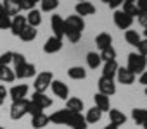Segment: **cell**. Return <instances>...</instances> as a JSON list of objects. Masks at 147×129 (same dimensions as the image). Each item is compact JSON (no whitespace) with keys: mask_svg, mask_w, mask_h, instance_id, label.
<instances>
[{"mask_svg":"<svg viewBox=\"0 0 147 129\" xmlns=\"http://www.w3.org/2000/svg\"><path fill=\"white\" fill-rule=\"evenodd\" d=\"M85 29V21L80 16H67V19H64V36H67V40L71 43H78L82 38V31Z\"/></svg>","mask_w":147,"mask_h":129,"instance_id":"6da1fadb","label":"cell"},{"mask_svg":"<svg viewBox=\"0 0 147 129\" xmlns=\"http://www.w3.org/2000/svg\"><path fill=\"white\" fill-rule=\"evenodd\" d=\"M145 67H147V57L138 55L137 52H131L128 55V66H126V69L131 74H135V76L137 74H142L145 71Z\"/></svg>","mask_w":147,"mask_h":129,"instance_id":"7a4b0ae2","label":"cell"},{"mask_svg":"<svg viewBox=\"0 0 147 129\" xmlns=\"http://www.w3.org/2000/svg\"><path fill=\"white\" fill-rule=\"evenodd\" d=\"M54 81V74L50 71H40V74L35 76V91L36 93H45V90L50 86V83Z\"/></svg>","mask_w":147,"mask_h":129,"instance_id":"3957f363","label":"cell"},{"mask_svg":"<svg viewBox=\"0 0 147 129\" xmlns=\"http://www.w3.org/2000/svg\"><path fill=\"white\" fill-rule=\"evenodd\" d=\"M28 102H30V100H26V98H24V100L12 102V105H11V112H9V115H11L12 120H19V119H23V117L26 115Z\"/></svg>","mask_w":147,"mask_h":129,"instance_id":"277c9868","label":"cell"},{"mask_svg":"<svg viewBox=\"0 0 147 129\" xmlns=\"http://www.w3.org/2000/svg\"><path fill=\"white\" fill-rule=\"evenodd\" d=\"M14 74H16V79H28V78L36 76V67L31 62H24L23 66L14 67Z\"/></svg>","mask_w":147,"mask_h":129,"instance_id":"5b68a950","label":"cell"},{"mask_svg":"<svg viewBox=\"0 0 147 129\" xmlns=\"http://www.w3.org/2000/svg\"><path fill=\"white\" fill-rule=\"evenodd\" d=\"M113 19H114V24H116V28H119V29H128V28L133 24V17L126 16V14H125L121 9L114 11V16H113Z\"/></svg>","mask_w":147,"mask_h":129,"instance_id":"8992f818","label":"cell"},{"mask_svg":"<svg viewBox=\"0 0 147 129\" xmlns=\"http://www.w3.org/2000/svg\"><path fill=\"white\" fill-rule=\"evenodd\" d=\"M97 86H99V93H100V95L113 96V95L116 93V84H114V79L100 78V79L97 81Z\"/></svg>","mask_w":147,"mask_h":129,"instance_id":"52a82bcc","label":"cell"},{"mask_svg":"<svg viewBox=\"0 0 147 129\" xmlns=\"http://www.w3.org/2000/svg\"><path fill=\"white\" fill-rule=\"evenodd\" d=\"M50 88H52V91H54V95H55L57 98H61V100H67V98H69V88H67V84H64L62 81L54 79V81L50 83Z\"/></svg>","mask_w":147,"mask_h":129,"instance_id":"ba28073f","label":"cell"},{"mask_svg":"<svg viewBox=\"0 0 147 129\" xmlns=\"http://www.w3.org/2000/svg\"><path fill=\"white\" fill-rule=\"evenodd\" d=\"M71 115H73V112H69L66 108H61V110L54 112L52 115H49V120L54 122V124H66L67 126L69 120H71Z\"/></svg>","mask_w":147,"mask_h":129,"instance_id":"9c48e42d","label":"cell"},{"mask_svg":"<svg viewBox=\"0 0 147 129\" xmlns=\"http://www.w3.org/2000/svg\"><path fill=\"white\" fill-rule=\"evenodd\" d=\"M50 26H52L54 36L59 38V40H62V36H64V19H62L61 16L54 14V16L50 17Z\"/></svg>","mask_w":147,"mask_h":129,"instance_id":"30bf717a","label":"cell"},{"mask_svg":"<svg viewBox=\"0 0 147 129\" xmlns=\"http://www.w3.org/2000/svg\"><path fill=\"white\" fill-rule=\"evenodd\" d=\"M33 105H36L38 108H42V110H45V108H49L50 105H52V98H49L45 93H33L31 95V100H30Z\"/></svg>","mask_w":147,"mask_h":129,"instance_id":"8fae6325","label":"cell"},{"mask_svg":"<svg viewBox=\"0 0 147 129\" xmlns=\"http://www.w3.org/2000/svg\"><path fill=\"white\" fill-rule=\"evenodd\" d=\"M75 11H76V16L85 17V16L95 14V5H94L92 2H78V4L75 5Z\"/></svg>","mask_w":147,"mask_h":129,"instance_id":"7c38bea8","label":"cell"},{"mask_svg":"<svg viewBox=\"0 0 147 129\" xmlns=\"http://www.w3.org/2000/svg\"><path fill=\"white\" fill-rule=\"evenodd\" d=\"M61 48H62V40H59V38H55V36H50V38L43 43V52H45V53H57Z\"/></svg>","mask_w":147,"mask_h":129,"instance_id":"4fadbf2b","label":"cell"},{"mask_svg":"<svg viewBox=\"0 0 147 129\" xmlns=\"http://www.w3.org/2000/svg\"><path fill=\"white\" fill-rule=\"evenodd\" d=\"M4 11H5V14L11 17V16H19V12H21V5H19V0H4Z\"/></svg>","mask_w":147,"mask_h":129,"instance_id":"5bb4252c","label":"cell"},{"mask_svg":"<svg viewBox=\"0 0 147 129\" xmlns=\"http://www.w3.org/2000/svg\"><path fill=\"white\" fill-rule=\"evenodd\" d=\"M26 28V17L24 16H16L12 17V23H11V33L14 36H19L21 31Z\"/></svg>","mask_w":147,"mask_h":129,"instance_id":"9a60e30c","label":"cell"},{"mask_svg":"<svg viewBox=\"0 0 147 129\" xmlns=\"http://www.w3.org/2000/svg\"><path fill=\"white\" fill-rule=\"evenodd\" d=\"M119 66L116 60H111V62H106L104 67H102V78H107V79H114L116 78V72H118Z\"/></svg>","mask_w":147,"mask_h":129,"instance_id":"2e32d148","label":"cell"},{"mask_svg":"<svg viewBox=\"0 0 147 129\" xmlns=\"http://www.w3.org/2000/svg\"><path fill=\"white\" fill-rule=\"evenodd\" d=\"M116 78L121 84H133L135 83V74H131L126 67H119L116 72Z\"/></svg>","mask_w":147,"mask_h":129,"instance_id":"e0dca14e","label":"cell"},{"mask_svg":"<svg viewBox=\"0 0 147 129\" xmlns=\"http://www.w3.org/2000/svg\"><path fill=\"white\" fill-rule=\"evenodd\" d=\"M11 96H12V102H18V100H24L26 95H28V84H16L11 88Z\"/></svg>","mask_w":147,"mask_h":129,"instance_id":"ac0fdd59","label":"cell"},{"mask_svg":"<svg viewBox=\"0 0 147 129\" xmlns=\"http://www.w3.org/2000/svg\"><path fill=\"white\" fill-rule=\"evenodd\" d=\"M83 100L82 98H67L66 100V110H69V112H75V114H82V110H83Z\"/></svg>","mask_w":147,"mask_h":129,"instance_id":"d6986e66","label":"cell"},{"mask_svg":"<svg viewBox=\"0 0 147 129\" xmlns=\"http://www.w3.org/2000/svg\"><path fill=\"white\" fill-rule=\"evenodd\" d=\"M24 17H26V24H28V26H31V28H36V26H40V24H42V12H40L38 9L30 11Z\"/></svg>","mask_w":147,"mask_h":129,"instance_id":"ffe728a7","label":"cell"},{"mask_svg":"<svg viewBox=\"0 0 147 129\" xmlns=\"http://www.w3.org/2000/svg\"><path fill=\"white\" fill-rule=\"evenodd\" d=\"M109 120H111V124H114L118 127V126H123L126 122V115L118 108H111L109 110Z\"/></svg>","mask_w":147,"mask_h":129,"instance_id":"44dd1931","label":"cell"},{"mask_svg":"<svg viewBox=\"0 0 147 129\" xmlns=\"http://www.w3.org/2000/svg\"><path fill=\"white\" fill-rule=\"evenodd\" d=\"M94 100H95V107L100 112H109L111 110V107H109V96L100 95V93H95L94 95Z\"/></svg>","mask_w":147,"mask_h":129,"instance_id":"7402d4cb","label":"cell"},{"mask_svg":"<svg viewBox=\"0 0 147 129\" xmlns=\"http://www.w3.org/2000/svg\"><path fill=\"white\" fill-rule=\"evenodd\" d=\"M49 122H50V120H49V115H47L45 112H42V114L31 117V127H33V129H42V127L49 126Z\"/></svg>","mask_w":147,"mask_h":129,"instance_id":"603a6c76","label":"cell"},{"mask_svg":"<svg viewBox=\"0 0 147 129\" xmlns=\"http://www.w3.org/2000/svg\"><path fill=\"white\" fill-rule=\"evenodd\" d=\"M16 74L11 66H0V81L2 83H14Z\"/></svg>","mask_w":147,"mask_h":129,"instance_id":"cb8c5ba5","label":"cell"},{"mask_svg":"<svg viewBox=\"0 0 147 129\" xmlns=\"http://www.w3.org/2000/svg\"><path fill=\"white\" fill-rule=\"evenodd\" d=\"M95 45H97L100 50L109 48V47H113V36H111L109 33H100V35H97V38H95Z\"/></svg>","mask_w":147,"mask_h":129,"instance_id":"d4e9b609","label":"cell"},{"mask_svg":"<svg viewBox=\"0 0 147 129\" xmlns=\"http://www.w3.org/2000/svg\"><path fill=\"white\" fill-rule=\"evenodd\" d=\"M121 11L126 14V16H130V17H135V16H138V9H137V5H135V0H125V2L121 4Z\"/></svg>","mask_w":147,"mask_h":129,"instance_id":"484cf974","label":"cell"},{"mask_svg":"<svg viewBox=\"0 0 147 129\" xmlns=\"http://www.w3.org/2000/svg\"><path fill=\"white\" fill-rule=\"evenodd\" d=\"M131 119L138 126H144L147 122V108H133L131 110Z\"/></svg>","mask_w":147,"mask_h":129,"instance_id":"4316f807","label":"cell"},{"mask_svg":"<svg viewBox=\"0 0 147 129\" xmlns=\"http://www.w3.org/2000/svg\"><path fill=\"white\" fill-rule=\"evenodd\" d=\"M67 76L71 79H75V81H80V79H85L87 78V71L83 67H80V66H75V67H71L67 71Z\"/></svg>","mask_w":147,"mask_h":129,"instance_id":"83f0119b","label":"cell"},{"mask_svg":"<svg viewBox=\"0 0 147 129\" xmlns=\"http://www.w3.org/2000/svg\"><path fill=\"white\" fill-rule=\"evenodd\" d=\"M19 38H21V41H24V43L33 41V40L36 38V28H31V26H28V24H26V28L21 31Z\"/></svg>","mask_w":147,"mask_h":129,"instance_id":"f1b7e54d","label":"cell"},{"mask_svg":"<svg viewBox=\"0 0 147 129\" xmlns=\"http://www.w3.org/2000/svg\"><path fill=\"white\" fill-rule=\"evenodd\" d=\"M100 119H102V112H100L97 107H92V108L87 112V117H85L87 124H97Z\"/></svg>","mask_w":147,"mask_h":129,"instance_id":"f546056e","label":"cell"},{"mask_svg":"<svg viewBox=\"0 0 147 129\" xmlns=\"http://www.w3.org/2000/svg\"><path fill=\"white\" fill-rule=\"evenodd\" d=\"M125 40H126L128 45L138 47V43H140V35H138L135 29H126V31H125Z\"/></svg>","mask_w":147,"mask_h":129,"instance_id":"4dcf8cb0","label":"cell"},{"mask_svg":"<svg viewBox=\"0 0 147 129\" xmlns=\"http://www.w3.org/2000/svg\"><path fill=\"white\" fill-rule=\"evenodd\" d=\"M59 7V2L57 0H42L40 2V12H52Z\"/></svg>","mask_w":147,"mask_h":129,"instance_id":"1f68e13d","label":"cell"},{"mask_svg":"<svg viewBox=\"0 0 147 129\" xmlns=\"http://www.w3.org/2000/svg\"><path fill=\"white\" fill-rule=\"evenodd\" d=\"M100 55L99 53H95V52H88L87 53V64H88V67L90 69H97L99 66H100Z\"/></svg>","mask_w":147,"mask_h":129,"instance_id":"d6a6232c","label":"cell"},{"mask_svg":"<svg viewBox=\"0 0 147 129\" xmlns=\"http://www.w3.org/2000/svg\"><path fill=\"white\" fill-rule=\"evenodd\" d=\"M100 60H104V62H111V60H116V50H114V47H109V48H104V50H100Z\"/></svg>","mask_w":147,"mask_h":129,"instance_id":"836d02e7","label":"cell"},{"mask_svg":"<svg viewBox=\"0 0 147 129\" xmlns=\"http://www.w3.org/2000/svg\"><path fill=\"white\" fill-rule=\"evenodd\" d=\"M26 62V57L19 52H12V64H14V67H19L23 66V64Z\"/></svg>","mask_w":147,"mask_h":129,"instance_id":"e575fe53","label":"cell"},{"mask_svg":"<svg viewBox=\"0 0 147 129\" xmlns=\"http://www.w3.org/2000/svg\"><path fill=\"white\" fill-rule=\"evenodd\" d=\"M19 5H21V11H33L35 5H36V0H19Z\"/></svg>","mask_w":147,"mask_h":129,"instance_id":"d590c367","label":"cell"},{"mask_svg":"<svg viewBox=\"0 0 147 129\" xmlns=\"http://www.w3.org/2000/svg\"><path fill=\"white\" fill-rule=\"evenodd\" d=\"M11 23L12 19L7 14H0V29H11Z\"/></svg>","mask_w":147,"mask_h":129,"instance_id":"8d00e7d4","label":"cell"},{"mask_svg":"<svg viewBox=\"0 0 147 129\" xmlns=\"http://www.w3.org/2000/svg\"><path fill=\"white\" fill-rule=\"evenodd\" d=\"M12 64V52H4L0 55V66H9Z\"/></svg>","mask_w":147,"mask_h":129,"instance_id":"74e56055","label":"cell"},{"mask_svg":"<svg viewBox=\"0 0 147 129\" xmlns=\"http://www.w3.org/2000/svg\"><path fill=\"white\" fill-rule=\"evenodd\" d=\"M43 110L42 108H38L36 105H33L31 102H28V108H26V114H31V117L33 115H38V114H42Z\"/></svg>","mask_w":147,"mask_h":129,"instance_id":"f35d334b","label":"cell"},{"mask_svg":"<svg viewBox=\"0 0 147 129\" xmlns=\"http://www.w3.org/2000/svg\"><path fill=\"white\" fill-rule=\"evenodd\" d=\"M137 53L138 55H144V57H147V38L145 40H140V43H138V47H137Z\"/></svg>","mask_w":147,"mask_h":129,"instance_id":"ab89813d","label":"cell"},{"mask_svg":"<svg viewBox=\"0 0 147 129\" xmlns=\"http://www.w3.org/2000/svg\"><path fill=\"white\" fill-rule=\"evenodd\" d=\"M135 5H137L138 12H147V0H137Z\"/></svg>","mask_w":147,"mask_h":129,"instance_id":"60d3db41","label":"cell"},{"mask_svg":"<svg viewBox=\"0 0 147 129\" xmlns=\"http://www.w3.org/2000/svg\"><path fill=\"white\" fill-rule=\"evenodd\" d=\"M137 19H138V23H140V26H144V28H147V12H138V16H137Z\"/></svg>","mask_w":147,"mask_h":129,"instance_id":"b9f144b4","label":"cell"},{"mask_svg":"<svg viewBox=\"0 0 147 129\" xmlns=\"http://www.w3.org/2000/svg\"><path fill=\"white\" fill-rule=\"evenodd\" d=\"M5 98H7V90H5L4 84H0V105H4Z\"/></svg>","mask_w":147,"mask_h":129,"instance_id":"7bdbcfd3","label":"cell"},{"mask_svg":"<svg viewBox=\"0 0 147 129\" xmlns=\"http://www.w3.org/2000/svg\"><path fill=\"white\" fill-rule=\"evenodd\" d=\"M106 4H109V7L111 9H114V11H118V7L123 4V0H107Z\"/></svg>","mask_w":147,"mask_h":129,"instance_id":"ee69618b","label":"cell"},{"mask_svg":"<svg viewBox=\"0 0 147 129\" xmlns=\"http://www.w3.org/2000/svg\"><path fill=\"white\" fill-rule=\"evenodd\" d=\"M138 81H140V84H145V86H147V71H144V72L140 74Z\"/></svg>","mask_w":147,"mask_h":129,"instance_id":"f6af8a7d","label":"cell"},{"mask_svg":"<svg viewBox=\"0 0 147 129\" xmlns=\"http://www.w3.org/2000/svg\"><path fill=\"white\" fill-rule=\"evenodd\" d=\"M104 129H118V127H116V126H114V124H107V126H106V127H104Z\"/></svg>","mask_w":147,"mask_h":129,"instance_id":"bcb514c9","label":"cell"},{"mask_svg":"<svg viewBox=\"0 0 147 129\" xmlns=\"http://www.w3.org/2000/svg\"><path fill=\"white\" fill-rule=\"evenodd\" d=\"M144 35H145V38H147V28H145V29H144Z\"/></svg>","mask_w":147,"mask_h":129,"instance_id":"7dc6e473","label":"cell"},{"mask_svg":"<svg viewBox=\"0 0 147 129\" xmlns=\"http://www.w3.org/2000/svg\"><path fill=\"white\" fill-rule=\"evenodd\" d=\"M144 129H147V122H145V124H144Z\"/></svg>","mask_w":147,"mask_h":129,"instance_id":"c3c4849f","label":"cell"},{"mask_svg":"<svg viewBox=\"0 0 147 129\" xmlns=\"http://www.w3.org/2000/svg\"><path fill=\"white\" fill-rule=\"evenodd\" d=\"M144 91H145V95H147V86H145V90H144Z\"/></svg>","mask_w":147,"mask_h":129,"instance_id":"681fc988","label":"cell"},{"mask_svg":"<svg viewBox=\"0 0 147 129\" xmlns=\"http://www.w3.org/2000/svg\"><path fill=\"white\" fill-rule=\"evenodd\" d=\"M0 129H4V127H0Z\"/></svg>","mask_w":147,"mask_h":129,"instance_id":"f907efd6","label":"cell"}]
</instances>
